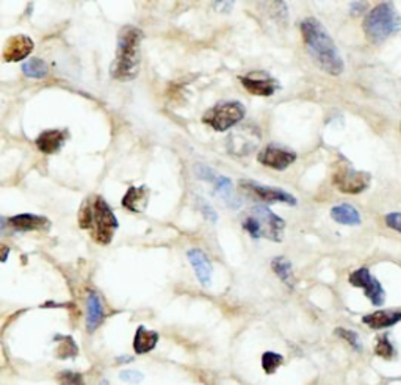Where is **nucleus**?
<instances>
[{
  "mask_svg": "<svg viewBox=\"0 0 401 385\" xmlns=\"http://www.w3.org/2000/svg\"><path fill=\"white\" fill-rule=\"evenodd\" d=\"M261 132L256 127L242 126L234 130L229 138H227V149L232 155L245 157L251 154L252 151L257 149L259 143H261Z\"/></svg>",
  "mask_w": 401,
  "mask_h": 385,
  "instance_id": "obj_9",
  "label": "nucleus"
},
{
  "mask_svg": "<svg viewBox=\"0 0 401 385\" xmlns=\"http://www.w3.org/2000/svg\"><path fill=\"white\" fill-rule=\"evenodd\" d=\"M61 343L57 348L58 359H69L77 354V345L71 337H60Z\"/></svg>",
  "mask_w": 401,
  "mask_h": 385,
  "instance_id": "obj_26",
  "label": "nucleus"
},
{
  "mask_svg": "<svg viewBox=\"0 0 401 385\" xmlns=\"http://www.w3.org/2000/svg\"><path fill=\"white\" fill-rule=\"evenodd\" d=\"M22 71H24V74L30 78H42L47 76L49 66L41 58H32L24 63Z\"/></svg>",
  "mask_w": 401,
  "mask_h": 385,
  "instance_id": "obj_24",
  "label": "nucleus"
},
{
  "mask_svg": "<svg viewBox=\"0 0 401 385\" xmlns=\"http://www.w3.org/2000/svg\"><path fill=\"white\" fill-rule=\"evenodd\" d=\"M195 173L199 179L212 183L215 189H217L218 196L223 199L231 209H237V207H240V199L237 198L236 191H234V185L229 177L215 173L211 168H207L206 164H196Z\"/></svg>",
  "mask_w": 401,
  "mask_h": 385,
  "instance_id": "obj_8",
  "label": "nucleus"
},
{
  "mask_svg": "<svg viewBox=\"0 0 401 385\" xmlns=\"http://www.w3.org/2000/svg\"><path fill=\"white\" fill-rule=\"evenodd\" d=\"M101 385H110V384H108L107 381H102V382H101Z\"/></svg>",
  "mask_w": 401,
  "mask_h": 385,
  "instance_id": "obj_34",
  "label": "nucleus"
},
{
  "mask_svg": "<svg viewBox=\"0 0 401 385\" xmlns=\"http://www.w3.org/2000/svg\"><path fill=\"white\" fill-rule=\"evenodd\" d=\"M60 385H85L82 375L74 371H63L57 376Z\"/></svg>",
  "mask_w": 401,
  "mask_h": 385,
  "instance_id": "obj_28",
  "label": "nucleus"
},
{
  "mask_svg": "<svg viewBox=\"0 0 401 385\" xmlns=\"http://www.w3.org/2000/svg\"><path fill=\"white\" fill-rule=\"evenodd\" d=\"M362 321H363V325H367L372 329H386L401 321V311L379 310V311H375V314L366 315L362 318Z\"/></svg>",
  "mask_w": 401,
  "mask_h": 385,
  "instance_id": "obj_19",
  "label": "nucleus"
},
{
  "mask_svg": "<svg viewBox=\"0 0 401 385\" xmlns=\"http://www.w3.org/2000/svg\"><path fill=\"white\" fill-rule=\"evenodd\" d=\"M66 135L63 130H58V128H54V130H46L42 132L41 135L36 138V146L42 152V154H55L61 149V146L65 144Z\"/></svg>",
  "mask_w": 401,
  "mask_h": 385,
  "instance_id": "obj_18",
  "label": "nucleus"
},
{
  "mask_svg": "<svg viewBox=\"0 0 401 385\" xmlns=\"http://www.w3.org/2000/svg\"><path fill=\"white\" fill-rule=\"evenodd\" d=\"M246 110L240 102H220L211 110H207L202 121H204L207 126H211L213 130L226 132L234 126H237L238 122L243 119Z\"/></svg>",
  "mask_w": 401,
  "mask_h": 385,
  "instance_id": "obj_6",
  "label": "nucleus"
},
{
  "mask_svg": "<svg viewBox=\"0 0 401 385\" xmlns=\"http://www.w3.org/2000/svg\"><path fill=\"white\" fill-rule=\"evenodd\" d=\"M301 33L306 42V47L317 63L322 66V69L329 72L332 76H341L343 72V60L341 52L332 41L329 33L325 27L317 21L316 17H307L301 22Z\"/></svg>",
  "mask_w": 401,
  "mask_h": 385,
  "instance_id": "obj_1",
  "label": "nucleus"
},
{
  "mask_svg": "<svg viewBox=\"0 0 401 385\" xmlns=\"http://www.w3.org/2000/svg\"><path fill=\"white\" fill-rule=\"evenodd\" d=\"M331 216L338 224H345V225H357L361 224V215L353 205L350 204H341L332 207L331 210Z\"/></svg>",
  "mask_w": 401,
  "mask_h": 385,
  "instance_id": "obj_22",
  "label": "nucleus"
},
{
  "mask_svg": "<svg viewBox=\"0 0 401 385\" xmlns=\"http://www.w3.org/2000/svg\"><path fill=\"white\" fill-rule=\"evenodd\" d=\"M242 225L245 232L259 240V238H268L271 241L281 243L286 221L281 219L276 213L271 212L268 207L257 205L246 213Z\"/></svg>",
  "mask_w": 401,
  "mask_h": 385,
  "instance_id": "obj_4",
  "label": "nucleus"
},
{
  "mask_svg": "<svg viewBox=\"0 0 401 385\" xmlns=\"http://www.w3.org/2000/svg\"><path fill=\"white\" fill-rule=\"evenodd\" d=\"M386 223L388 228L401 234V213H388L386 216Z\"/></svg>",
  "mask_w": 401,
  "mask_h": 385,
  "instance_id": "obj_31",
  "label": "nucleus"
},
{
  "mask_svg": "<svg viewBox=\"0 0 401 385\" xmlns=\"http://www.w3.org/2000/svg\"><path fill=\"white\" fill-rule=\"evenodd\" d=\"M401 30V16L391 2L381 3L367 15L363 21V32L373 44L386 41L388 36Z\"/></svg>",
  "mask_w": 401,
  "mask_h": 385,
  "instance_id": "obj_5",
  "label": "nucleus"
},
{
  "mask_svg": "<svg viewBox=\"0 0 401 385\" xmlns=\"http://www.w3.org/2000/svg\"><path fill=\"white\" fill-rule=\"evenodd\" d=\"M79 224L83 230H90L97 244H108L118 229V219L113 210L101 196L86 199L79 212Z\"/></svg>",
  "mask_w": 401,
  "mask_h": 385,
  "instance_id": "obj_3",
  "label": "nucleus"
},
{
  "mask_svg": "<svg viewBox=\"0 0 401 385\" xmlns=\"http://www.w3.org/2000/svg\"><path fill=\"white\" fill-rule=\"evenodd\" d=\"M350 284L353 286H359L366 291V296L372 301L373 305H382L386 299L384 289H382L378 279H375L367 268H359L350 274Z\"/></svg>",
  "mask_w": 401,
  "mask_h": 385,
  "instance_id": "obj_10",
  "label": "nucleus"
},
{
  "mask_svg": "<svg viewBox=\"0 0 401 385\" xmlns=\"http://www.w3.org/2000/svg\"><path fill=\"white\" fill-rule=\"evenodd\" d=\"M199 209L202 210V213H204L206 218L207 219H211V221H217V212H215L211 205H208L207 203H204V200H201V204H199Z\"/></svg>",
  "mask_w": 401,
  "mask_h": 385,
  "instance_id": "obj_32",
  "label": "nucleus"
},
{
  "mask_svg": "<svg viewBox=\"0 0 401 385\" xmlns=\"http://www.w3.org/2000/svg\"><path fill=\"white\" fill-rule=\"evenodd\" d=\"M332 182L338 191L359 194L368 188L370 174L363 173V171H356L350 164H337L334 174H332Z\"/></svg>",
  "mask_w": 401,
  "mask_h": 385,
  "instance_id": "obj_7",
  "label": "nucleus"
},
{
  "mask_svg": "<svg viewBox=\"0 0 401 385\" xmlns=\"http://www.w3.org/2000/svg\"><path fill=\"white\" fill-rule=\"evenodd\" d=\"M336 334L338 337H342L343 340H347L348 343L354 348V350H361V343H359V337H357V334L353 331H347V329H342L338 327Z\"/></svg>",
  "mask_w": 401,
  "mask_h": 385,
  "instance_id": "obj_29",
  "label": "nucleus"
},
{
  "mask_svg": "<svg viewBox=\"0 0 401 385\" xmlns=\"http://www.w3.org/2000/svg\"><path fill=\"white\" fill-rule=\"evenodd\" d=\"M33 51V41L26 35H15L7 41L3 47L5 61H22Z\"/></svg>",
  "mask_w": 401,
  "mask_h": 385,
  "instance_id": "obj_14",
  "label": "nucleus"
},
{
  "mask_svg": "<svg viewBox=\"0 0 401 385\" xmlns=\"http://www.w3.org/2000/svg\"><path fill=\"white\" fill-rule=\"evenodd\" d=\"M88 320H86V329H88V332H95L96 329L101 326V323L104 321V305L101 298H99L95 291H91L88 295Z\"/></svg>",
  "mask_w": 401,
  "mask_h": 385,
  "instance_id": "obj_20",
  "label": "nucleus"
},
{
  "mask_svg": "<svg viewBox=\"0 0 401 385\" xmlns=\"http://www.w3.org/2000/svg\"><path fill=\"white\" fill-rule=\"evenodd\" d=\"M242 188L248 189L249 193L254 194L256 198H259L263 203H282V204H288V205H296V199L292 194L284 191L281 188H275V187H267V185H259L256 182H249L245 180L240 183Z\"/></svg>",
  "mask_w": 401,
  "mask_h": 385,
  "instance_id": "obj_13",
  "label": "nucleus"
},
{
  "mask_svg": "<svg viewBox=\"0 0 401 385\" xmlns=\"http://www.w3.org/2000/svg\"><path fill=\"white\" fill-rule=\"evenodd\" d=\"M151 198V191L147 187H131L127 189L126 196L122 198V207H126L127 210L135 212V213H141L143 212L147 203H149Z\"/></svg>",
  "mask_w": 401,
  "mask_h": 385,
  "instance_id": "obj_17",
  "label": "nucleus"
},
{
  "mask_svg": "<svg viewBox=\"0 0 401 385\" xmlns=\"http://www.w3.org/2000/svg\"><path fill=\"white\" fill-rule=\"evenodd\" d=\"M2 253H3V254H2V262H5V260H7V257H8L10 249H8L7 246H3V250H2Z\"/></svg>",
  "mask_w": 401,
  "mask_h": 385,
  "instance_id": "obj_33",
  "label": "nucleus"
},
{
  "mask_svg": "<svg viewBox=\"0 0 401 385\" xmlns=\"http://www.w3.org/2000/svg\"><path fill=\"white\" fill-rule=\"evenodd\" d=\"M158 343V334L154 331H147L146 327L140 326L137 329L133 339V350L137 354H146L152 351L156 345Z\"/></svg>",
  "mask_w": 401,
  "mask_h": 385,
  "instance_id": "obj_21",
  "label": "nucleus"
},
{
  "mask_svg": "<svg viewBox=\"0 0 401 385\" xmlns=\"http://www.w3.org/2000/svg\"><path fill=\"white\" fill-rule=\"evenodd\" d=\"M240 82H242L248 93L256 96H273L276 93V89L279 88V83H277L276 78L262 71H256L251 72L248 76H242L240 77Z\"/></svg>",
  "mask_w": 401,
  "mask_h": 385,
  "instance_id": "obj_12",
  "label": "nucleus"
},
{
  "mask_svg": "<svg viewBox=\"0 0 401 385\" xmlns=\"http://www.w3.org/2000/svg\"><path fill=\"white\" fill-rule=\"evenodd\" d=\"M271 268L277 277H279L284 284L288 286L295 285V276L292 270V264L286 259V257H276L271 262Z\"/></svg>",
  "mask_w": 401,
  "mask_h": 385,
  "instance_id": "obj_23",
  "label": "nucleus"
},
{
  "mask_svg": "<svg viewBox=\"0 0 401 385\" xmlns=\"http://www.w3.org/2000/svg\"><path fill=\"white\" fill-rule=\"evenodd\" d=\"M284 362V357L281 354H276V352H265L262 356V368L265 370L267 375H273V373L279 368Z\"/></svg>",
  "mask_w": 401,
  "mask_h": 385,
  "instance_id": "obj_25",
  "label": "nucleus"
},
{
  "mask_svg": "<svg viewBox=\"0 0 401 385\" xmlns=\"http://www.w3.org/2000/svg\"><path fill=\"white\" fill-rule=\"evenodd\" d=\"M11 228L19 232H30V230H49L52 223L46 216L32 215V213H22V215L11 216L8 219Z\"/></svg>",
  "mask_w": 401,
  "mask_h": 385,
  "instance_id": "obj_15",
  "label": "nucleus"
},
{
  "mask_svg": "<svg viewBox=\"0 0 401 385\" xmlns=\"http://www.w3.org/2000/svg\"><path fill=\"white\" fill-rule=\"evenodd\" d=\"M188 260L193 270L196 273V277L199 280L201 285L208 286L212 279V264L207 259V255L202 253L201 249H191L188 250Z\"/></svg>",
  "mask_w": 401,
  "mask_h": 385,
  "instance_id": "obj_16",
  "label": "nucleus"
},
{
  "mask_svg": "<svg viewBox=\"0 0 401 385\" xmlns=\"http://www.w3.org/2000/svg\"><path fill=\"white\" fill-rule=\"evenodd\" d=\"M120 377H121V381L129 382V384H138L140 381H143V375H141L140 371H135V370L121 371Z\"/></svg>",
  "mask_w": 401,
  "mask_h": 385,
  "instance_id": "obj_30",
  "label": "nucleus"
},
{
  "mask_svg": "<svg viewBox=\"0 0 401 385\" xmlns=\"http://www.w3.org/2000/svg\"><path fill=\"white\" fill-rule=\"evenodd\" d=\"M141 41L143 32L133 26L121 28L116 46V57L112 61L110 76L115 80L129 82L138 76L141 63Z\"/></svg>",
  "mask_w": 401,
  "mask_h": 385,
  "instance_id": "obj_2",
  "label": "nucleus"
},
{
  "mask_svg": "<svg viewBox=\"0 0 401 385\" xmlns=\"http://www.w3.org/2000/svg\"><path fill=\"white\" fill-rule=\"evenodd\" d=\"M375 352L378 354L379 357L387 359V360H391V359L395 357V348H393V345L391 343V341H388L387 335H382V337H379L378 341H376Z\"/></svg>",
  "mask_w": 401,
  "mask_h": 385,
  "instance_id": "obj_27",
  "label": "nucleus"
},
{
  "mask_svg": "<svg viewBox=\"0 0 401 385\" xmlns=\"http://www.w3.org/2000/svg\"><path fill=\"white\" fill-rule=\"evenodd\" d=\"M257 160L267 168L284 171L296 160V154L293 151L281 148V146L270 144L261 151V154L257 155Z\"/></svg>",
  "mask_w": 401,
  "mask_h": 385,
  "instance_id": "obj_11",
  "label": "nucleus"
}]
</instances>
